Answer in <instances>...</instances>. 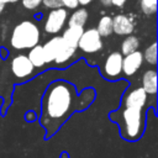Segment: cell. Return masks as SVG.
I'll return each instance as SVG.
<instances>
[{
    "label": "cell",
    "instance_id": "d4e9b609",
    "mask_svg": "<svg viewBox=\"0 0 158 158\" xmlns=\"http://www.w3.org/2000/svg\"><path fill=\"white\" fill-rule=\"evenodd\" d=\"M19 0H0V5H6V4H12V2H16Z\"/></svg>",
    "mask_w": 158,
    "mask_h": 158
},
{
    "label": "cell",
    "instance_id": "52a82bcc",
    "mask_svg": "<svg viewBox=\"0 0 158 158\" xmlns=\"http://www.w3.org/2000/svg\"><path fill=\"white\" fill-rule=\"evenodd\" d=\"M35 67L27 58V54H17L11 60V72L19 79H26L33 74Z\"/></svg>",
    "mask_w": 158,
    "mask_h": 158
},
{
    "label": "cell",
    "instance_id": "2e32d148",
    "mask_svg": "<svg viewBox=\"0 0 158 158\" xmlns=\"http://www.w3.org/2000/svg\"><path fill=\"white\" fill-rule=\"evenodd\" d=\"M88 21V11L84 7L77 9L68 20V26H79L84 27L85 22Z\"/></svg>",
    "mask_w": 158,
    "mask_h": 158
},
{
    "label": "cell",
    "instance_id": "5b68a950",
    "mask_svg": "<svg viewBox=\"0 0 158 158\" xmlns=\"http://www.w3.org/2000/svg\"><path fill=\"white\" fill-rule=\"evenodd\" d=\"M78 47L84 53L99 52L102 48V40H101V36L98 33L96 28H89L84 31L78 42Z\"/></svg>",
    "mask_w": 158,
    "mask_h": 158
},
{
    "label": "cell",
    "instance_id": "7402d4cb",
    "mask_svg": "<svg viewBox=\"0 0 158 158\" xmlns=\"http://www.w3.org/2000/svg\"><path fill=\"white\" fill-rule=\"evenodd\" d=\"M42 4L44 5V7L47 9H58V7H63L62 6V0H42Z\"/></svg>",
    "mask_w": 158,
    "mask_h": 158
},
{
    "label": "cell",
    "instance_id": "5bb4252c",
    "mask_svg": "<svg viewBox=\"0 0 158 158\" xmlns=\"http://www.w3.org/2000/svg\"><path fill=\"white\" fill-rule=\"evenodd\" d=\"M27 58L30 59V62L32 63V65L35 68H41L46 64L44 62V56H43V51H42V46L37 44L35 47H32L27 54Z\"/></svg>",
    "mask_w": 158,
    "mask_h": 158
},
{
    "label": "cell",
    "instance_id": "e0dca14e",
    "mask_svg": "<svg viewBox=\"0 0 158 158\" xmlns=\"http://www.w3.org/2000/svg\"><path fill=\"white\" fill-rule=\"evenodd\" d=\"M98 33L101 37H107L112 33V17L105 15L102 16L99 22H98V27H96Z\"/></svg>",
    "mask_w": 158,
    "mask_h": 158
},
{
    "label": "cell",
    "instance_id": "603a6c76",
    "mask_svg": "<svg viewBox=\"0 0 158 158\" xmlns=\"http://www.w3.org/2000/svg\"><path fill=\"white\" fill-rule=\"evenodd\" d=\"M62 6L65 9H77L79 6L78 0H62Z\"/></svg>",
    "mask_w": 158,
    "mask_h": 158
},
{
    "label": "cell",
    "instance_id": "30bf717a",
    "mask_svg": "<svg viewBox=\"0 0 158 158\" xmlns=\"http://www.w3.org/2000/svg\"><path fill=\"white\" fill-rule=\"evenodd\" d=\"M64 46V41L62 40L60 36H54L51 40H48L43 46H42V51H43V56H44V62L47 63H52L54 62L57 54L59 53V51L62 49V47Z\"/></svg>",
    "mask_w": 158,
    "mask_h": 158
},
{
    "label": "cell",
    "instance_id": "ffe728a7",
    "mask_svg": "<svg viewBox=\"0 0 158 158\" xmlns=\"http://www.w3.org/2000/svg\"><path fill=\"white\" fill-rule=\"evenodd\" d=\"M139 5L144 15H154L157 12V0H139Z\"/></svg>",
    "mask_w": 158,
    "mask_h": 158
},
{
    "label": "cell",
    "instance_id": "8992f818",
    "mask_svg": "<svg viewBox=\"0 0 158 158\" xmlns=\"http://www.w3.org/2000/svg\"><path fill=\"white\" fill-rule=\"evenodd\" d=\"M122 58L123 56L120 52H112L110 53L101 68V72L105 78L107 79H116L122 73Z\"/></svg>",
    "mask_w": 158,
    "mask_h": 158
},
{
    "label": "cell",
    "instance_id": "9c48e42d",
    "mask_svg": "<svg viewBox=\"0 0 158 158\" xmlns=\"http://www.w3.org/2000/svg\"><path fill=\"white\" fill-rule=\"evenodd\" d=\"M143 63V56L139 51L130 53L122 58V73L127 77L133 75Z\"/></svg>",
    "mask_w": 158,
    "mask_h": 158
},
{
    "label": "cell",
    "instance_id": "8fae6325",
    "mask_svg": "<svg viewBox=\"0 0 158 158\" xmlns=\"http://www.w3.org/2000/svg\"><path fill=\"white\" fill-rule=\"evenodd\" d=\"M135 25L132 22V20L123 15H116L112 19V32H115L116 35H121V36H128L133 32Z\"/></svg>",
    "mask_w": 158,
    "mask_h": 158
},
{
    "label": "cell",
    "instance_id": "4fadbf2b",
    "mask_svg": "<svg viewBox=\"0 0 158 158\" xmlns=\"http://www.w3.org/2000/svg\"><path fill=\"white\" fill-rule=\"evenodd\" d=\"M142 89L147 95H154L157 93V72L154 69H148L143 73Z\"/></svg>",
    "mask_w": 158,
    "mask_h": 158
},
{
    "label": "cell",
    "instance_id": "484cf974",
    "mask_svg": "<svg viewBox=\"0 0 158 158\" xmlns=\"http://www.w3.org/2000/svg\"><path fill=\"white\" fill-rule=\"evenodd\" d=\"M79 1V5H83V6H85V5H89L91 1H94V0H78Z\"/></svg>",
    "mask_w": 158,
    "mask_h": 158
},
{
    "label": "cell",
    "instance_id": "44dd1931",
    "mask_svg": "<svg viewBox=\"0 0 158 158\" xmlns=\"http://www.w3.org/2000/svg\"><path fill=\"white\" fill-rule=\"evenodd\" d=\"M21 1H22V6L27 10H35L42 4V0H21Z\"/></svg>",
    "mask_w": 158,
    "mask_h": 158
},
{
    "label": "cell",
    "instance_id": "ac0fdd59",
    "mask_svg": "<svg viewBox=\"0 0 158 158\" xmlns=\"http://www.w3.org/2000/svg\"><path fill=\"white\" fill-rule=\"evenodd\" d=\"M74 53H75V48H73V47H70V46L64 43V46L62 47V49L57 54V57L54 59V63L58 64V65L59 64H64L65 62H68L74 56Z\"/></svg>",
    "mask_w": 158,
    "mask_h": 158
},
{
    "label": "cell",
    "instance_id": "277c9868",
    "mask_svg": "<svg viewBox=\"0 0 158 158\" xmlns=\"http://www.w3.org/2000/svg\"><path fill=\"white\" fill-rule=\"evenodd\" d=\"M67 20H68L67 9H64V7L53 9L52 11H49V14L47 15V17L44 20V23H43L44 32L49 33V35L58 33L64 27Z\"/></svg>",
    "mask_w": 158,
    "mask_h": 158
},
{
    "label": "cell",
    "instance_id": "3957f363",
    "mask_svg": "<svg viewBox=\"0 0 158 158\" xmlns=\"http://www.w3.org/2000/svg\"><path fill=\"white\" fill-rule=\"evenodd\" d=\"M41 40V32L38 26L30 20L17 23L10 37V44L15 49H31L37 46Z\"/></svg>",
    "mask_w": 158,
    "mask_h": 158
},
{
    "label": "cell",
    "instance_id": "cb8c5ba5",
    "mask_svg": "<svg viewBox=\"0 0 158 158\" xmlns=\"http://www.w3.org/2000/svg\"><path fill=\"white\" fill-rule=\"evenodd\" d=\"M125 2H126V0H111V5L117 6V7H121Z\"/></svg>",
    "mask_w": 158,
    "mask_h": 158
},
{
    "label": "cell",
    "instance_id": "6da1fadb",
    "mask_svg": "<svg viewBox=\"0 0 158 158\" xmlns=\"http://www.w3.org/2000/svg\"><path fill=\"white\" fill-rule=\"evenodd\" d=\"M77 109V93L72 84L63 80L49 84L42 99L41 115V123L47 131V137L52 136Z\"/></svg>",
    "mask_w": 158,
    "mask_h": 158
},
{
    "label": "cell",
    "instance_id": "7a4b0ae2",
    "mask_svg": "<svg viewBox=\"0 0 158 158\" xmlns=\"http://www.w3.org/2000/svg\"><path fill=\"white\" fill-rule=\"evenodd\" d=\"M111 120L120 127L121 136L127 141H137L141 138L146 126L144 107L121 106L110 115Z\"/></svg>",
    "mask_w": 158,
    "mask_h": 158
},
{
    "label": "cell",
    "instance_id": "4316f807",
    "mask_svg": "<svg viewBox=\"0 0 158 158\" xmlns=\"http://www.w3.org/2000/svg\"><path fill=\"white\" fill-rule=\"evenodd\" d=\"M100 2H101L104 6H110V5H111V0H100Z\"/></svg>",
    "mask_w": 158,
    "mask_h": 158
},
{
    "label": "cell",
    "instance_id": "ba28073f",
    "mask_svg": "<svg viewBox=\"0 0 158 158\" xmlns=\"http://www.w3.org/2000/svg\"><path fill=\"white\" fill-rule=\"evenodd\" d=\"M147 104V94L142 88H133L123 95L122 106L130 107H146Z\"/></svg>",
    "mask_w": 158,
    "mask_h": 158
},
{
    "label": "cell",
    "instance_id": "d6986e66",
    "mask_svg": "<svg viewBox=\"0 0 158 158\" xmlns=\"http://www.w3.org/2000/svg\"><path fill=\"white\" fill-rule=\"evenodd\" d=\"M142 56H143V60H146L148 64L156 65L157 64V42L151 43L144 49V53H142Z\"/></svg>",
    "mask_w": 158,
    "mask_h": 158
},
{
    "label": "cell",
    "instance_id": "83f0119b",
    "mask_svg": "<svg viewBox=\"0 0 158 158\" xmlns=\"http://www.w3.org/2000/svg\"><path fill=\"white\" fill-rule=\"evenodd\" d=\"M4 7H5V5H0V14L2 12V10H4Z\"/></svg>",
    "mask_w": 158,
    "mask_h": 158
},
{
    "label": "cell",
    "instance_id": "7c38bea8",
    "mask_svg": "<svg viewBox=\"0 0 158 158\" xmlns=\"http://www.w3.org/2000/svg\"><path fill=\"white\" fill-rule=\"evenodd\" d=\"M84 32V28L83 27H79V26H68L64 31H63V35L60 36L62 40L64 41L65 44L73 47V48H78V42Z\"/></svg>",
    "mask_w": 158,
    "mask_h": 158
},
{
    "label": "cell",
    "instance_id": "9a60e30c",
    "mask_svg": "<svg viewBox=\"0 0 158 158\" xmlns=\"http://www.w3.org/2000/svg\"><path fill=\"white\" fill-rule=\"evenodd\" d=\"M138 47H139V40H138V37H136L133 35H128V36L125 37V40L121 43V52L120 53L127 56L130 53L136 52L138 49Z\"/></svg>",
    "mask_w": 158,
    "mask_h": 158
}]
</instances>
